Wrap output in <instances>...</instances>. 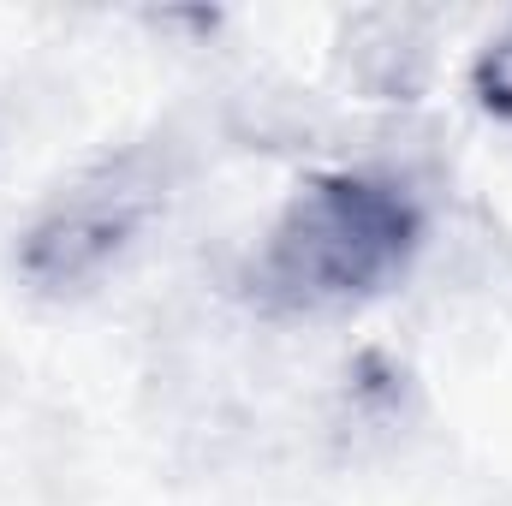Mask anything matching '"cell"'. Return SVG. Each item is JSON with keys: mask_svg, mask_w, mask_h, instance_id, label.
<instances>
[{"mask_svg": "<svg viewBox=\"0 0 512 506\" xmlns=\"http://www.w3.org/2000/svg\"><path fill=\"white\" fill-rule=\"evenodd\" d=\"M423 239L417 203L370 173H328L310 179L274 221L262 256L251 262V298L274 316L340 310L411 262Z\"/></svg>", "mask_w": 512, "mask_h": 506, "instance_id": "6da1fadb", "label": "cell"}, {"mask_svg": "<svg viewBox=\"0 0 512 506\" xmlns=\"http://www.w3.org/2000/svg\"><path fill=\"white\" fill-rule=\"evenodd\" d=\"M167 197V179L155 167V155L131 149L120 161H102L90 179L72 185V197H60L18 245V274L60 298V292H78L90 286L96 274H108L126 245L149 227V215L161 209Z\"/></svg>", "mask_w": 512, "mask_h": 506, "instance_id": "7a4b0ae2", "label": "cell"}, {"mask_svg": "<svg viewBox=\"0 0 512 506\" xmlns=\"http://www.w3.org/2000/svg\"><path fill=\"white\" fill-rule=\"evenodd\" d=\"M429 18L423 12H364L352 18L346 30V48H352V66L370 90L387 96H411L423 84V66H429Z\"/></svg>", "mask_w": 512, "mask_h": 506, "instance_id": "3957f363", "label": "cell"}, {"mask_svg": "<svg viewBox=\"0 0 512 506\" xmlns=\"http://www.w3.org/2000/svg\"><path fill=\"white\" fill-rule=\"evenodd\" d=\"M471 90H477V102L489 108V114H501L512 120V24L477 54V66H471Z\"/></svg>", "mask_w": 512, "mask_h": 506, "instance_id": "277c9868", "label": "cell"}]
</instances>
